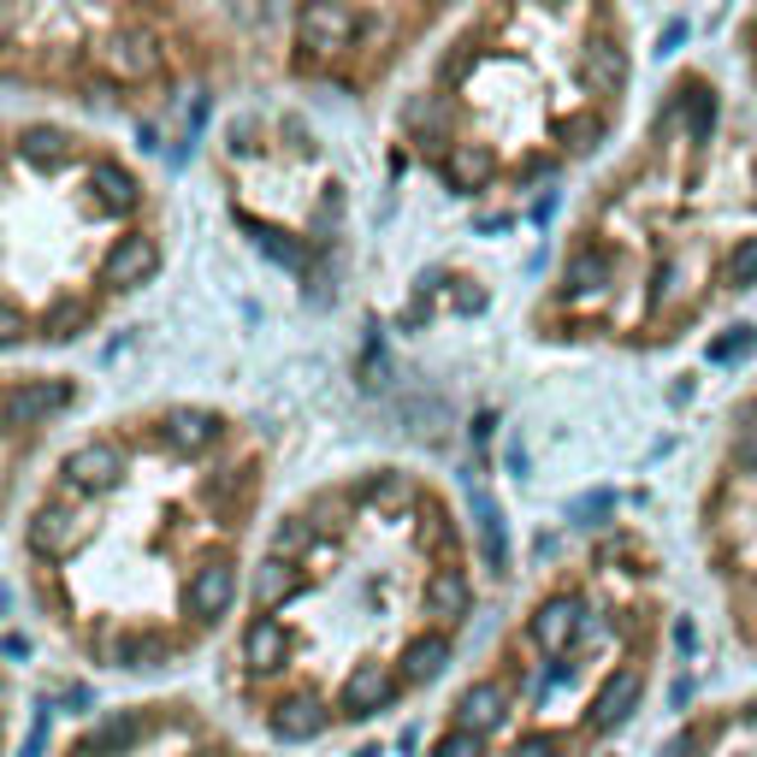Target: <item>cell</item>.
I'll return each instance as SVG.
<instances>
[{
  "mask_svg": "<svg viewBox=\"0 0 757 757\" xmlns=\"http://www.w3.org/2000/svg\"><path fill=\"white\" fill-rule=\"evenodd\" d=\"M12 734H19V686H12L7 663H0V757L12 751Z\"/></svg>",
  "mask_w": 757,
  "mask_h": 757,
  "instance_id": "603a6c76",
  "label": "cell"
},
{
  "mask_svg": "<svg viewBox=\"0 0 757 757\" xmlns=\"http://www.w3.org/2000/svg\"><path fill=\"white\" fill-rule=\"evenodd\" d=\"M255 468L201 403L90 426L37 474L19 587L37 622L101 675H160L196 640L189 592L226 557Z\"/></svg>",
  "mask_w": 757,
  "mask_h": 757,
  "instance_id": "6da1fadb",
  "label": "cell"
},
{
  "mask_svg": "<svg viewBox=\"0 0 757 757\" xmlns=\"http://www.w3.org/2000/svg\"><path fill=\"white\" fill-rule=\"evenodd\" d=\"M433 757H486V746H479V734H468V728H450L433 746Z\"/></svg>",
  "mask_w": 757,
  "mask_h": 757,
  "instance_id": "484cf974",
  "label": "cell"
},
{
  "mask_svg": "<svg viewBox=\"0 0 757 757\" xmlns=\"http://www.w3.org/2000/svg\"><path fill=\"white\" fill-rule=\"evenodd\" d=\"M751 716H757V704H751Z\"/></svg>",
  "mask_w": 757,
  "mask_h": 757,
  "instance_id": "1f68e13d",
  "label": "cell"
},
{
  "mask_svg": "<svg viewBox=\"0 0 757 757\" xmlns=\"http://www.w3.org/2000/svg\"><path fill=\"white\" fill-rule=\"evenodd\" d=\"M314 545H320V527L308 521V515H290V521H279V532H272V550H267V557H279V562H302Z\"/></svg>",
  "mask_w": 757,
  "mask_h": 757,
  "instance_id": "ffe728a7",
  "label": "cell"
},
{
  "mask_svg": "<svg viewBox=\"0 0 757 757\" xmlns=\"http://www.w3.org/2000/svg\"><path fill=\"white\" fill-rule=\"evenodd\" d=\"M184 19L148 7L83 0H12L0 7V90L72 101V107H143L184 72Z\"/></svg>",
  "mask_w": 757,
  "mask_h": 757,
  "instance_id": "3957f363",
  "label": "cell"
},
{
  "mask_svg": "<svg viewBox=\"0 0 757 757\" xmlns=\"http://www.w3.org/2000/svg\"><path fill=\"white\" fill-rule=\"evenodd\" d=\"M444 663H450V645L438 640H408V651H403V681H433V675H444Z\"/></svg>",
  "mask_w": 757,
  "mask_h": 757,
  "instance_id": "44dd1931",
  "label": "cell"
},
{
  "mask_svg": "<svg viewBox=\"0 0 757 757\" xmlns=\"http://www.w3.org/2000/svg\"><path fill=\"white\" fill-rule=\"evenodd\" d=\"M515 757H562V746L550 734H532V739H521V746H515Z\"/></svg>",
  "mask_w": 757,
  "mask_h": 757,
  "instance_id": "f1b7e54d",
  "label": "cell"
},
{
  "mask_svg": "<svg viewBox=\"0 0 757 757\" xmlns=\"http://www.w3.org/2000/svg\"><path fill=\"white\" fill-rule=\"evenodd\" d=\"M580 628H587V604H580V598H550V604L532 615V640L545 651H562Z\"/></svg>",
  "mask_w": 757,
  "mask_h": 757,
  "instance_id": "7c38bea8",
  "label": "cell"
},
{
  "mask_svg": "<svg viewBox=\"0 0 757 757\" xmlns=\"http://www.w3.org/2000/svg\"><path fill=\"white\" fill-rule=\"evenodd\" d=\"M83 403V385L60 367L0 361V532L12 527V509L24 497V479L48 450L54 426Z\"/></svg>",
  "mask_w": 757,
  "mask_h": 757,
  "instance_id": "277c9868",
  "label": "cell"
},
{
  "mask_svg": "<svg viewBox=\"0 0 757 757\" xmlns=\"http://www.w3.org/2000/svg\"><path fill=\"white\" fill-rule=\"evenodd\" d=\"M290 663V628L279 615H249L243 628V668L249 675H279Z\"/></svg>",
  "mask_w": 757,
  "mask_h": 757,
  "instance_id": "ba28073f",
  "label": "cell"
},
{
  "mask_svg": "<svg viewBox=\"0 0 757 757\" xmlns=\"http://www.w3.org/2000/svg\"><path fill=\"white\" fill-rule=\"evenodd\" d=\"M54 757H226L201 722L172 704H113L90 716Z\"/></svg>",
  "mask_w": 757,
  "mask_h": 757,
  "instance_id": "5b68a950",
  "label": "cell"
},
{
  "mask_svg": "<svg viewBox=\"0 0 757 757\" xmlns=\"http://www.w3.org/2000/svg\"><path fill=\"white\" fill-rule=\"evenodd\" d=\"M391 698H397V675L378 668V663H355L350 675H343V686H338V711L343 716H373V711H385Z\"/></svg>",
  "mask_w": 757,
  "mask_h": 757,
  "instance_id": "52a82bcc",
  "label": "cell"
},
{
  "mask_svg": "<svg viewBox=\"0 0 757 757\" xmlns=\"http://www.w3.org/2000/svg\"><path fill=\"white\" fill-rule=\"evenodd\" d=\"M580 83H587L592 95H615L628 83V60H622V48L615 42H587L580 48Z\"/></svg>",
  "mask_w": 757,
  "mask_h": 757,
  "instance_id": "8fae6325",
  "label": "cell"
},
{
  "mask_svg": "<svg viewBox=\"0 0 757 757\" xmlns=\"http://www.w3.org/2000/svg\"><path fill=\"white\" fill-rule=\"evenodd\" d=\"M562 143L580 148V154L598 148V143H604V113H568L562 118Z\"/></svg>",
  "mask_w": 757,
  "mask_h": 757,
  "instance_id": "7402d4cb",
  "label": "cell"
},
{
  "mask_svg": "<svg viewBox=\"0 0 757 757\" xmlns=\"http://www.w3.org/2000/svg\"><path fill=\"white\" fill-rule=\"evenodd\" d=\"M722 279H728L734 290H746V284H757V237H746L734 255H728V267H722Z\"/></svg>",
  "mask_w": 757,
  "mask_h": 757,
  "instance_id": "cb8c5ba5",
  "label": "cell"
},
{
  "mask_svg": "<svg viewBox=\"0 0 757 757\" xmlns=\"http://www.w3.org/2000/svg\"><path fill=\"white\" fill-rule=\"evenodd\" d=\"M456 716H462V728H468V734H491L497 722L509 716V698H504V686H497V681H474L468 693H462Z\"/></svg>",
  "mask_w": 757,
  "mask_h": 757,
  "instance_id": "4fadbf2b",
  "label": "cell"
},
{
  "mask_svg": "<svg viewBox=\"0 0 757 757\" xmlns=\"http://www.w3.org/2000/svg\"><path fill=\"white\" fill-rule=\"evenodd\" d=\"M698 746H704V734H698V728H686V734H675V739L663 746V757H693Z\"/></svg>",
  "mask_w": 757,
  "mask_h": 757,
  "instance_id": "f546056e",
  "label": "cell"
},
{
  "mask_svg": "<svg viewBox=\"0 0 757 757\" xmlns=\"http://www.w3.org/2000/svg\"><path fill=\"white\" fill-rule=\"evenodd\" d=\"M562 284H568V290H580V297L604 290V284H610V255H604V249H580V255H568Z\"/></svg>",
  "mask_w": 757,
  "mask_h": 757,
  "instance_id": "d6986e66",
  "label": "cell"
},
{
  "mask_svg": "<svg viewBox=\"0 0 757 757\" xmlns=\"http://www.w3.org/2000/svg\"><path fill=\"white\" fill-rule=\"evenodd\" d=\"M675 118H686V136H711V125H716V95H704L698 83H686V90L668 101V125Z\"/></svg>",
  "mask_w": 757,
  "mask_h": 757,
  "instance_id": "ac0fdd59",
  "label": "cell"
},
{
  "mask_svg": "<svg viewBox=\"0 0 757 757\" xmlns=\"http://www.w3.org/2000/svg\"><path fill=\"white\" fill-rule=\"evenodd\" d=\"M734 450H739V462H746V468H757V403L746 408V415H739V438H734Z\"/></svg>",
  "mask_w": 757,
  "mask_h": 757,
  "instance_id": "4316f807",
  "label": "cell"
},
{
  "mask_svg": "<svg viewBox=\"0 0 757 757\" xmlns=\"http://www.w3.org/2000/svg\"><path fill=\"white\" fill-rule=\"evenodd\" d=\"M474 527H479V557L486 568H509V532H504V509L486 491H474Z\"/></svg>",
  "mask_w": 757,
  "mask_h": 757,
  "instance_id": "5bb4252c",
  "label": "cell"
},
{
  "mask_svg": "<svg viewBox=\"0 0 757 757\" xmlns=\"http://www.w3.org/2000/svg\"><path fill=\"white\" fill-rule=\"evenodd\" d=\"M403 497H408V479H403V474L367 479V504H403Z\"/></svg>",
  "mask_w": 757,
  "mask_h": 757,
  "instance_id": "83f0119b",
  "label": "cell"
},
{
  "mask_svg": "<svg viewBox=\"0 0 757 757\" xmlns=\"http://www.w3.org/2000/svg\"><path fill=\"white\" fill-rule=\"evenodd\" d=\"M491 148L486 143H456L450 154H444V178H450L456 189H479V184H486L491 178Z\"/></svg>",
  "mask_w": 757,
  "mask_h": 757,
  "instance_id": "2e32d148",
  "label": "cell"
},
{
  "mask_svg": "<svg viewBox=\"0 0 757 757\" xmlns=\"http://www.w3.org/2000/svg\"><path fill=\"white\" fill-rule=\"evenodd\" d=\"M751 343H757L751 325H734V332H722V338L711 343V361H722V367H728V361H739V355L751 350Z\"/></svg>",
  "mask_w": 757,
  "mask_h": 757,
  "instance_id": "d4e9b609",
  "label": "cell"
},
{
  "mask_svg": "<svg viewBox=\"0 0 757 757\" xmlns=\"http://www.w3.org/2000/svg\"><path fill=\"white\" fill-rule=\"evenodd\" d=\"M267 728L284 739V746H302V739H314L325 728V704L314 693H290L272 704V716H267Z\"/></svg>",
  "mask_w": 757,
  "mask_h": 757,
  "instance_id": "9c48e42d",
  "label": "cell"
},
{
  "mask_svg": "<svg viewBox=\"0 0 757 757\" xmlns=\"http://www.w3.org/2000/svg\"><path fill=\"white\" fill-rule=\"evenodd\" d=\"M426 610H433L438 622H462V610H468V580H462V568H438V574L426 580Z\"/></svg>",
  "mask_w": 757,
  "mask_h": 757,
  "instance_id": "e0dca14e",
  "label": "cell"
},
{
  "mask_svg": "<svg viewBox=\"0 0 757 757\" xmlns=\"http://www.w3.org/2000/svg\"><path fill=\"white\" fill-rule=\"evenodd\" d=\"M640 693H645V681L633 675V668H622L615 681H604V693H598V704H592V722H598V728H615L622 716H633Z\"/></svg>",
  "mask_w": 757,
  "mask_h": 757,
  "instance_id": "9a60e30c",
  "label": "cell"
},
{
  "mask_svg": "<svg viewBox=\"0 0 757 757\" xmlns=\"http://www.w3.org/2000/svg\"><path fill=\"white\" fill-rule=\"evenodd\" d=\"M350 37H355V12L350 7L314 0V7L297 12V48H302V54H338V48H350Z\"/></svg>",
  "mask_w": 757,
  "mask_h": 757,
  "instance_id": "8992f818",
  "label": "cell"
},
{
  "mask_svg": "<svg viewBox=\"0 0 757 757\" xmlns=\"http://www.w3.org/2000/svg\"><path fill=\"white\" fill-rule=\"evenodd\" d=\"M154 272L143 172L65 118L0 113V361L95 338Z\"/></svg>",
  "mask_w": 757,
  "mask_h": 757,
  "instance_id": "7a4b0ae2",
  "label": "cell"
},
{
  "mask_svg": "<svg viewBox=\"0 0 757 757\" xmlns=\"http://www.w3.org/2000/svg\"><path fill=\"white\" fill-rule=\"evenodd\" d=\"M297 592H302V562L267 557L261 568H255V580H249V598H255V610H261V615H279Z\"/></svg>",
  "mask_w": 757,
  "mask_h": 757,
  "instance_id": "30bf717a",
  "label": "cell"
},
{
  "mask_svg": "<svg viewBox=\"0 0 757 757\" xmlns=\"http://www.w3.org/2000/svg\"><path fill=\"white\" fill-rule=\"evenodd\" d=\"M604 509H610V491H592L587 504H574V521H598Z\"/></svg>",
  "mask_w": 757,
  "mask_h": 757,
  "instance_id": "4dcf8cb0",
  "label": "cell"
}]
</instances>
